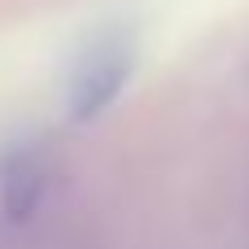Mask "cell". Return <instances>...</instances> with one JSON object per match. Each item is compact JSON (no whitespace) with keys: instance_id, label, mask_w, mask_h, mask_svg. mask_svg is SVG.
<instances>
[{"instance_id":"cell-1","label":"cell","mask_w":249,"mask_h":249,"mask_svg":"<svg viewBox=\"0 0 249 249\" xmlns=\"http://www.w3.org/2000/svg\"><path fill=\"white\" fill-rule=\"evenodd\" d=\"M131 70H136V26L123 18L101 22L79 44L74 66L66 74V114L74 123H92L118 101Z\"/></svg>"},{"instance_id":"cell-2","label":"cell","mask_w":249,"mask_h":249,"mask_svg":"<svg viewBox=\"0 0 249 249\" xmlns=\"http://www.w3.org/2000/svg\"><path fill=\"white\" fill-rule=\"evenodd\" d=\"M39 197H44V171H39V162H35L31 153H18V158L4 166L0 206H4V214H9L13 223H26V219L35 214Z\"/></svg>"}]
</instances>
